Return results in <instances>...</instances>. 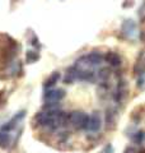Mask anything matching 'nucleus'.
I'll return each mask as SVG.
<instances>
[{
    "label": "nucleus",
    "mask_w": 145,
    "mask_h": 153,
    "mask_svg": "<svg viewBox=\"0 0 145 153\" xmlns=\"http://www.w3.org/2000/svg\"><path fill=\"white\" fill-rule=\"evenodd\" d=\"M67 121L76 129H87L89 123V116L81 111H74L67 115Z\"/></svg>",
    "instance_id": "obj_1"
},
{
    "label": "nucleus",
    "mask_w": 145,
    "mask_h": 153,
    "mask_svg": "<svg viewBox=\"0 0 145 153\" xmlns=\"http://www.w3.org/2000/svg\"><path fill=\"white\" fill-rule=\"evenodd\" d=\"M65 97V91L61 88H56V89H48L45 93V101L47 103H56L60 100Z\"/></svg>",
    "instance_id": "obj_2"
},
{
    "label": "nucleus",
    "mask_w": 145,
    "mask_h": 153,
    "mask_svg": "<svg viewBox=\"0 0 145 153\" xmlns=\"http://www.w3.org/2000/svg\"><path fill=\"white\" fill-rule=\"evenodd\" d=\"M104 60L107 61V63L113 66V68H117V66L121 65V63H122V60H121V56L117 54V52H113V51H109L104 56Z\"/></svg>",
    "instance_id": "obj_3"
},
{
    "label": "nucleus",
    "mask_w": 145,
    "mask_h": 153,
    "mask_svg": "<svg viewBox=\"0 0 145 153\" xmlns=\"http://www.w3.org/2000/svg\"><path fill=\"white\" fill-rule=\"evenodd\" d=\"M127 94V84L126 82L121 80V82L117 84V89H116V93H115V100L116 101H121L126 97Z\"/></svg>",
    "instance_id": "obj_4"
},
{
    "label": "nucleus",
    "mask_w": 145,
    "mask_h": 153,
    "mask_svg": "<svg viewBox=\"0 0 145 153\" xmlns=\"http://www.w3.org/2000/svg\"><path fill=\"white\" fill-rule=\"evenodd\" d=\"M101 128V117L98 114H94L92 117H89V123H88V130L90 131H97Z\"/></svg>",
    "instance_id": "obj_5"
},
{
    "label": "nucleus",
    "mask_w": 145,
    "mask_h": 153,
    "mask_svg": "<svg viewBox=\"0 0 145 153\" xmlns=\"http://www.w3.org/2000/svg\"><path fill=\"white\" fill-rule=\"evenodd\" d=\"M59 76H60V73L59 71H54L48 78L46 79V82L43 83V85H45L46 89H50L51 87H54V85L56 84V82L59 80Z\"/></svg>",
    "instance_id": "obj_6"
},
{
    "label": "nucleus",
    "mask_w": 145,
    "mask_h": 153,
    "mask_svg": "<svg viewBox=\"0 0 145 153\" xmlns=\"http://www.w3.org/2000/svg\"><path fill=\"white\" fill-rule=\"evenodd\" d=\"M40 59V55H38V52L36 51H27L26 52V63L27 64H32V63H36V61Z\"/></svg>",
    "instance_id": "obj_7"
},
{
    "label": "nucleus",
    "mask_w": 145,
    "mask_h": 153,
    "mask_svg": "<svg viewBox=\"0 0 145 153\" xmlns=\"http://www.w3.org/2000/svg\"><path fill=\"white\" fill-rule=\"evenodd\" d=\"M9 143H10V137H9V134L5 131H1L0 133V147L7 148L9 146Z\"/></svg>",
    "instance_id": "obj_8"
},
{
    "label": "nucleus",
    "mask_w": 145,
    "mask_h": 153,
    "mask_svg": "<svg viewBox=\"0 0 145 153\" xmlns=\"http://www.w3.org/2000/svg\"><path fill=\"white\" fill-rule=\"evenodd\" d=\"M109 70L107 69V68H103V69H101L99 71H98V74H97V78H98L99 80H107L108 79V76H109Z\"/></svg>",
    "instance_id": "obj_9"
},
{
    "label": "nucleus",
    "mask_w": 145,
    "mask_h": 153,
    "mask_svg": "<svg viewBox=\"0 0 145 153\" xmlns=\"http://www.w3.org/2000/svg\"><path fill=\"white\" fill-rule=\"evenodd\" d=\"M144 138H145V133L144 131H138L136 134H135V137H134V142L135 143H141L144 140Z\"/></svg>",
    "instance_id": "obj_10"
},
{
    "label": "nucleus",
    "mask_w": 145,
    "mask_h": 153,
    "mask_svg": "<svg viewBox=\"0 0 145 153\" xmlns=\"http://www.w3.org/2000/svg\"><path fill=\"white\" fill-rule=\"evenodd\" d=\"M3 96H4V92H3V91H0V102L3 101Z\"/></svg>",
    "instance_id": "obj_11"
},
{
    "label": "nucleus",
    "mask_w": 145,
    "mask_h": 153,
    "mask_svg": "<svg viewBox=\"0 0 145 153\" xmlns=\"http://www.w3.org/2000/svg\"><path fill=\"white\" fill-rule=\"evenodd\" d=\"M138 153H145V149H141L140 152H138Z\"/></svg>",
    "instance_id": "obj_12"
}]
</instances>
